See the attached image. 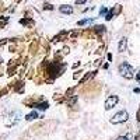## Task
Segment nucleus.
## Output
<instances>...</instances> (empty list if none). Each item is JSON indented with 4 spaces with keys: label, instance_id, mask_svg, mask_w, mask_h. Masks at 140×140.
I'll return each mask as SVG.
<instances>
[{
    "label": "nucleus",
    "instance_id": "f257e3e1",
    "mask_svg": "<svg viewBox=\"0 0 140 140\" xmlns=\"http://www.w3.org/2000/svg\"><path fill=\"white\" fill-rule=\"evenodd\" d=\"M119 73H121L122 77H125V79H127V80H130V79L134 77L133 67H132L130 64H127V63H122L121 66H119Z\"/></svg>",
    "mask_w": 140,
    "mask_h": 140
},
{
    "label": "nucleus",
    "instance_id": "f03ea898",
    "mask_svg": "<svg viewBox=\"0 0 140 140\" xmlns=\"http://www.w3.org/2000/svg\"><path fill=\"white\" fill-rule=\"evenodd\" d=\"M127 119H129V114H127L126 111H119V112H116L112 118H111V123H115V125H118V123L126 122Z\"/></svg>",
    "mask_w": 140,
    "mask_h": 140
},
{
    "label": "nucleus",
    "instance_id": "7ed1b4c3",
    "mask_svg": "<svg viewBox=\"0 0 140 140\" xmlns=\"http://www.w3.org/2000/svg\"><path fill=\"white\" fill-rule=\"evenodd\" d=\"M118 101H119L118 95H109L105 101V109H112L114 106L118 104Z\"/></svg>",
    "mask_w": 140,
    "mask_h": 140
},
{
    "label": "nucleus",
    "instance_id": "20e7f679",
    "mask_svg": "<svg viewBox=\"0 0 140 140\" xmlns=\"http://www.w3.org/2000/svg\"><path fill=\"white\" fill-rule=\"evenodd\" d=\"M59 11L63 13V14H72L73 13V7L69 6V4H63V6L59 7Z\"/></svg>",
    "mask_w": 140,
    "mask_h": 140
},
{
    "label": "nucleus",
    "instance_id": "39448f33",
    "mask_svg": "<svg viewBox=\"0 0 140 140\" xmlns=\"http://www.w3.org/2000/svg\"><path fill=\"white\" fill-rule=\"evenodd\" d=\"M126 45H127V41H126V38H122V39H121V42H119L118 51H119V52H125V48H126Z\"/></svg>",
    "mask_w": 140,
    "mask_h": 140
},
{
    "label": "nucleus",
    "instance_id": "423d86ee",
    "mask_svg": "<svg viewBox=\"0 0 140 140\" xmlns=\"http://www.w3.org/2000/svg\"><path fill=\"white\" fill-rule=\"evenodd\" d=\"M35 118H38V112H31L25 116L27 121H32V119H35Z\"/></svg>",
    "mask_w": 140,
    "mask_h": 140
},
{
    "label": "nucleus",
    "instance_id": "0eeeda50",
    "mask_svg": "<svg viewBox=\"0 0 140 140\" xmlns=\"http://www.w3.org/2000/svg\"><path fill=\"white\" fill-rule=\"evenodd\" d=\"M48 106H49V104H48V102H42V104H38V105H35V108H38V109H46L48 108Z\"/></svg>",
    "mask_w": 140,
    "mask_h": 140
},
{
    "label": "nucleus",
    "instance_id": "6e6552de",
    "mask_svg": "<svg viewBox=\"0 0 140 140\" xmlns=\"http://www.w3.org/2000/svg\"><path fill=\"white\" fill-rule=\"evenodd\" d=\"M90 23H93V18H87V20H80L79 23V25H85V24H90Z\"/></svg>",
    "mask_w": 140,
    "mask_h": 140
},
{
    "label": "nucleus",
    "instance_id": "1a4fd4ad",
    "mask_svg": "<svg viewBox=\"0 0 140 140\" xmlns=\"http://www.w3.org/2000/svg\"><path fill=\"white\" fill-rule=\"evenodd\" d=\"M91 76H94V73H90V74H87V76H85V77H84V79H83V80H81V81H80V84H83V83H85V81H87V80H88V79H90V77H91Z\"/></svg>",
    "mask_w": 140,
    "mask_h": 140
},
{
    "label": "nucleus",
    "instance_id": "9d476101",
    "mask_svg": "<svg viewBox=\"0 0 140 140\" xmlns=\"http://www.w3.org/2000/svg\"><path fill=\"white\" fill-rule=\"evenodd\" d=\"M104 14H108V9H106V7H101L100 15H104Z\"/></svg>",
    "mask_w": 140,
    "mask_h": 140
},
{
    "label": "nucleus",
    "instance_id": "9b49d317",
    "mask_svg": "<svg viewBox=\"0 0 140 140\" xmlns=\"http://www.w3.org/2000/svg\"><path fill=\"white\" fill-rule=\"evenodd\" d=\"M95 31L97 32H102V31H105V27L104 25H97L95 27Z\"/></svg>",
    "mask_w": 140,
    "mask_h": 140
},
{
    "label": "nucleus",
    "instance_id": "f8f14e48",
    "mask_svg": "<svg viewBox=\"0 0 140 140\" xmlns=\"http://www.w3.org/2000/svg\"><path fill=\"white\" fill-rule=\"evenodd\" d=\"M87 0H76V4H84Z\"/></svg>",
    "mask_w": 140,
    "mask_h": 140
},
{
    "label": "nucleus",
    "instance_id": "ddd939ff",
    "mask_svg": "<svg viewBox=\"0 0 140 140\" xmlns=\"http://www.w3.org/2000/svg\"><path fill=\"white\" fill-rule=\"evenodd\" d=\"M136 81L140 84V72H137V74H136Z\"/></svg>",
    "mask_w": 140,
    "mask_h": 140
},
{
    "label": "nucleus",
    "instance_id": "4468645a",
    "mask_svg": "<svg viewBox=\"0 0 140 140\" xmlns=\"http://www.w3.org/2000/svg\"><path fill=\"white\" fill-rule=\"evenodd\" d=\"M106 20H108V21H109V20L111 18H112V13H108V14H106V17H105Z\"/></svg>",
    "mask_w": 140,
    "mask_h": 140
},
{
    "label": "nucleus",
    "instance_id": "2eb2a0df",
    "mask_svg": "<svg viewBox=\"0 0 140 140\" xmlns=\"http://www.w3.org/2000/svg\"><path fill=\"white\" fill-rule=\"evenodd\" d=\"M116 140H127V137L126 136H121V137H118Z\"/></svg>",
    "mask_w": 140,
    "mask_h": 140
},
{
    "label": "nucleus",
    "instance_id": "dca6fc26",
    "mask_svg": "<svg viewBox=\"0 0 140 140\" xmlns=\"http://www.w3.org/2000/svg\"><path fill=\"white\" fill-rule=\"evenodd\" d=\"M133 91H134V93H140V88H134Z\"/></svg>",
    "mask_w": 140,
    "mask_h": 140
},
{
    "label": "nucleus",
    "instance_id": "f3484780",
    "mask_svg": "<svg viewBox=\"0 0 140 140\" xmlns=\"http://www.w3.org/2000/svg\"><path fill=\"white\" fill-rule=\"evenodd\" d=\"M136 140H140V133H139V136L136 134Z\"/></svg>",
    "mask_w": 140,
    "mask_h": 140
},
{
    "label": "nucleus",
    "instance_id": "a211bd4d",
    "mask_svg": "<svg viewBox=\"0 0 140 140\" xmlns=\"http://www.w3.org/2000/svg\"><path fill=\"white\" fill-rule=\"evenodd\" d=\"M137 119L140 121V111H139V114H137Z\"/></svg>",
    "mask_w": 140,
    "mask_h": 140
}]
</instances>
